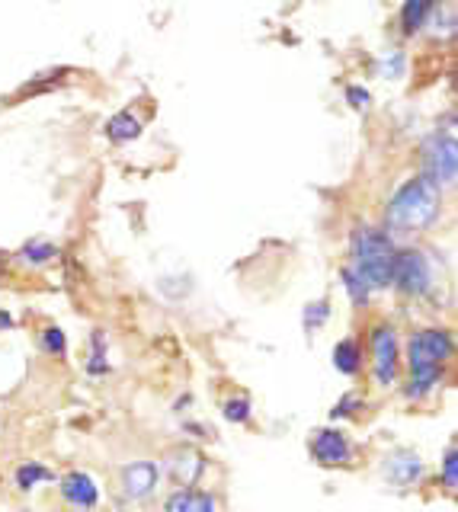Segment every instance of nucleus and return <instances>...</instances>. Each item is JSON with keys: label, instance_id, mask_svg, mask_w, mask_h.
I'll list each match as a JSON object with an SVG mask.
<instances>
[{"label": "nucleus", "instance_id": "f257e3e1", "mask_svg": "<svg viewBox=\"0 0 458 512\" xmlns=\"http://www.w3.org/2000/svg\"><path fill=\"white\" fill-rule=\"evenodd\" d=\"M452 352V336L446 330H420L410 340V388L407 397H426L439 381L442 362Z\"/></svg>", "mask_w": 458, "mask_h": 512}, {"label": "nucleus", "instance_id": "f03ea898", "mask_svg": "<svg viewBox=\"0 0 458 512\" xmlns=\"http://www.w3.org/2000/svg\"><path fill=\"white\" fill-rule=\"evenodd\" d=\"M439 215V189L426 180V176H417V180L404 183L394 199L388 205V224L401 231H423L430 228Z\"/></svg>", "mask_w": 458, "mask_h": 512}, {"label": "nucleus", "instance_id": "7ed1b4c3", "mask_svg": "<svg viewBox=\"0 0 458 512\" xmlns=\"http://www.w3.org/2000/svg\"><path fill=\"white\" fill-rule=\"evenodd\" d=\"M391 263H394V244L385 231L359 228L353 234V272L366 288H382L391 282Z\"/></svg>", "mask_w": 458, "mask_h": 512}, {"label": "nucleus", "instance_id": "20e7f679", "mask_svg": "<svg viewBox=\"0 0 458 512\" xmlns=\"http://www.w3.org/2000/svg\"><path fill=\"white\" fill-rule=\"evenodd\" d=\"M455 154H458L455 128H452V119H449V128H442V132H436L430 141L423 144V176L436 189L455 183V164H458Z\"/></svg>", "mask_w": 458, "mask_h": 512}, {"label": "nucleus", "instance_id": "39448f33", "mask_svg": "<svg viewBox=\"0 0 458 512\" xmlns=\"http://www.w3.org/2000/svg\"><path fill=\"white\" fill-rule=\"evenodd\" d=\"M391 282H398V288L407 295L430 292V288H433V266H430V260H426V253H420V250L394 253Z\"/></svg>", "mask_w": 458, "mask_h": 512}, {"label": "nucleus", "instance_id": "423d86ee", "mask_svg": "<svg viewBox=\"0 0 458 512\" xmlns=\"http://www.w3.org/2000/svg\"><path fill=\"white\" fill-rule=\"evenodd\" d=\"M372 352H375V378L382 388L394 384V375H398V336H394L391 327H375L372 330Z\"/></svg>", "mask_w": 458, "mask_h": 512}, {"label": "nucleus", "instance_id": "0eeeda50", "mask_svg": "<svg viewBox=\"0 0 458 512\" xmlns=\"http://www.w3.org/2000/svg\"><path fill=\"white\" fill-rule=\"evenodd\" d=\"M314 458H318L321 464H350L353 458V448L350 442H346L343 432L337 429H321L318 436H314Z\"/></svg>", "mask_w": 458, "mask_h": 512}, {"label": "nucleus", "instance_id": "6e6552de", "mask_svg": "<svg viewBox=\"0 0 458 512\" xmlns=\"http://www.w3.org/2000/svg\"><path fill=\"white\" fill-rule=\"evenodd\" d=\"M157 487V464L154 461H135L122 471V493L132 500H145Z\"/></svg>", "mask_w": 458, "mask_h": 512}, {"label": "nucleus", "instance_id": "1a4fd4ad", "mask_svg": "<svg viewBox=\"0 0 458 512\" xmlns=\"http://www.w3.org/2000/svg\"><path fill=\"white\" fill-rule=\"evenodd\" d=\"M61 496L74 506V509H93L97 506V484H93V477L84 474V471H71L65 480H61Z\"/></svg>", "mask_w": 458, "mask_h": 512}, {"label": "nucleus", "instance_id": "9d476101", "mask_svg": "<svg viewBox=\"0 0 458 512\" xmlns=\"http://www.w3.org/2000/svg\"><path fill=\"white\" fill-rule=\"evenodd\" d=\"M202 468H205V461L196 448H180V452H173V458H170V474L183 487H193L202 474Z\"/></svg>", "mask_w": 458, "mask_h": 512}, {"label": "nucleus", "instance_id": "9b49d317", "mask_svg": "<svg viewBox=\"0 0 458 512\" xmlns=\"http://www.w3.org/2000/svg\"><path fill=\"white\" fill-rule=\"evenodd\" d=\"M164 512H215V500L199 490H177L164 503Z\"/></svg>", "mask_w": 458, "mask_h": 512}, {"label": "nucleus", "instance_id": "f8f14e48", "mask_svg": "<svg viewBox=\"0 0 458 512\" xmlns=\"http://www.w3.org/2000/svg\"><path fill=\"white\" fill-rule=\"evenodd\" d=\"M106 135L113 138V141H132V138L141 135V122L132 116V112H119V116L109 119Z\"/></svg>", "mask_w": 458, "mask_h": 512}, {"label": "nucleus", "instance_id": "ddd939ff", "mask_svg": "<svg viewBox=\"0 0 458 512\" xmlns=\"http://www.w3.org/2000/svg\"><path fill=\"white\" fill-rule=\"evenodd\" d=\"M430 13H433V4H426V0H410V4H404V10H401V26H404L407 36H414V32L423 26V20Z\"/></svg>", "mask_w": 458, "mask_h": 512}, {"label": "nucleus", "instance_id": "4468645a", "mask_svg": "<svg viewBox=\"0 0 458 512\" xmlns=\"http://www.w3.org/2000/svg\"><path fill=\"white\" fill-rule=\"evenodd\" d=\"M359 359H362V352L353 340H340L337 349H334V365L340 368L343 375H356L359 372Z\"/></svg>", "mask_w": 458, "mask_h": 512}, {"label": "nucleus", "instance_id": "2eb2a0df", "mask_svg": "<svg viewBox=\"0 0 458 512\" xmlns=\"http://www.w3.org/2000/svg\"><path fill=\"white\" fill-rule=\"evenodd\" d=\"M391 474L401 480V484H410L417 474H420V461L417 455H410V452H401L398 458L391 461Z\"/></svg>", "mask_w": 458, "mask_h": 512}, {"label": "nucleus", "instance_id": "dca6fc26", "mask_svg": "<svg viewBox=\"0 0 458 512\" xmlns=\"http://www.w3.org/2000/svg\"><path fill=\"white\" fill-rule=\"evenodd\" d=\"M55 256V247L52 244H42V240H36V244H26L20 250V260L29 263V266H42V263H49Z\"/></svg>", "mask_w": 458, "mask_h": 512}, {"label": "nucleus", "instance_id": "f3484780", "mask_svg": "<svg viewBox=\"0 0 458 512\" xmlns=\"http://www.w3.org/2000/svg\"><path fill=\"white\" fill-rule=\"evenodd\" d=\"M52 474L42 468V464H36V461H29V464H23V468L17 471V487L20 490H29V487H36L39 480H49Z\"/></svg>", "mask_w": 458, "mask_h": 512}, {"label": "nucleus", "instance_id": "a211bd4d", "mask_svg": "<svg viewBox=\"0 0 458 512\" xmlns=\"http://www.w3.org/2000/svg\"><path fill=\"white\" fill-rule=\"evenodd\" d=\"M442 484H446L449 493H455L458 487V448L455 445L446 452V461H442Z\"/></svg>", "mask_w": 458, "mask_h": 512}, {"label": "nucleus", "instance_id": "6ab92c4d", "mask_svg": "<svg viewBox=\"0 0 458 512\" xmlns=\"http://www.w3.org/2000/svg\"><path fill=\"white\" fill-rule=\"evenodd\" d=\"M42 343L49 352H55V356H65V333H61L58 327H49L42 333Z\"/></svg>", "mask_w": 458, "mask_h": 512}, {"label": "nucleus", "instance_id": "aec40b11", "mask_svg": "<svg viewBox=\"0 0 458 512\" xmlns=\"http://www.w3.org/2000/svg\"><path fill=\"white\" fill-rule=\"evenodd\" d=\"M225 416H228L231 423H244L247 416H250V404H247L244 397H238V400H228V404H225Z\"/></svg>", "mask_w": 458, "mask_h": 512}, {"label": "nucleus", "instance_id": "412c9836", "mask_svg": "<svg viewBox=\"0 0 458 512\" xmlns=\"http://www.w3.org/2000/svg\"><path fill=\"white\" fill-rule=\"evenodd\" d=\"M343 282H346V288H350L353 301H366V292H369V288L359 282V276H356V272H353L350 266L343 269Z\"/></svg>", "mask_w": 458, "mask_h": 512}, {"label": "nucleus", "instance_id": "4be33fe9", "mask_svg": "<svg viewBox=\"0 0 458 512\" xmlns=\"http://www.w3.org/2000/svg\"><path fill=\"white\" fill-rule=\"evenodd\" d=\"M327 314H330L327 301L308 304V311H305V324H308V327H318V324H324V320H327Z\"/></svg>", "mask_w": 458, "mask_h": 512}, {"label": "nucleus", "instance_id": "5701e85b", "mask_svg": "<svg viewBox=\"0 0 458 512\" xmlns=\"http://www.w3.org/2000/svg\"><path fill=\"white\" fill-rule=\"evenodd\" d=\"M90 372L93 375L106 372V362H103V336L100 333H93V362H90Z\"/></svg>", "mask_w": 458, "mask_h": 512}, {"label": "nucleus", "instance_id": "b1692460", "mask_svg": "<svg viewBox=\"0 0 458 512\" xmlns=\"http://www.w3.org/2000/svg\"><path fill=\"white\" fill-rule=\"evenodd\" d=\"M378 68L388 71V74H401V68H404V55H401V52H394V55H391V61L385 58L382 64H378Z\"/></svg>", "mask_w": 458, "mask_h": 512}, {"label": "nucleus", "instance_id": "393cba45", "mask_svg": "<svg viewBox=\"0 0 458 512\" xmlns=\"http://www.w3.org/2000/svg\"><path fill=\"white\" fill-rule=\"evenodd\" d=\"M346 96H350V103H353L356 109H366V106H369V93H366V90L350 87V93H346Z\"/></svg>", "mask_w": 458, "mask_h": 512}, {"label": "nucleus", "instance_id": "a878e982", "mask_svg": "<svg viewBox=\"0 0 458 512\" xmlns=\"http://www.w3.org/2000/svg\"><path fill=\"white\" fill-rule=\"evenodd\" d=\"M0 327H10V317L7 314H0Z\"/></svg>", "mask_w": 458, "mask_h": 512}]
</instances>
